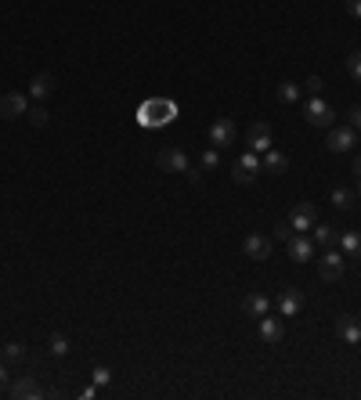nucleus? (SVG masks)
Segmentation results:
<instances>
[{
  "mask_svg": "<svg viewBox=\"0 0 361 400\" xmlns=\"http://www.w3.org/2000/svg\"><path fill=\"white\" fill-rule=\"evenodd\" d=\"M303 116H307L311 126H332V119H336V112H332L329 102H322V97H311L307 105H303Z\"/></svg>",
  "mask_w": 361,
  "mask_h": 400,
  "instance_id": "39448f33",
  "label": "nucleus"
},
{
  "mask_svg": "<svg viewBox=\"0 0 361 400\" xmlns=\"http://www.w3.org/2000/svg\"><path fill=\"white\" fill-rule=\"evenodd\" d=\"M354 202H358V195L351 188H336V191H332V206H336V209H351Z\"/></svg>",
  "mask_w": 361,
  "mask_h": 400,
  "instance_id": "5701e85b",
  "label": "nucleus"
},
{
  "mask_svg": "<svg viewBox=\"0 0 361 400\" xmlns=\"http://www.w3.org/2000/svg\"><path fill=\"white\" fill-rule=\"evenodd\" d=\"M260 339L268 342V346L282 342V339H286V325H282V318H271V314H264V318H260Z\"/></svg>",
  "mask_w": 361,
  "mask_h": 400,
  "instance_id": "f8f14e48",
  "label": "nucleus"
},
{
  "mask_svg": "<svg viewBox=\"0 0 361 400\" xmlns=\"http://www.w3.org/2000/svg\"><path fill=\"white\" fill-rule=\"evenodd\" d=\"M108 382H113V371H108L105 364H98V368H94V386H98V390H105Z\"/></svg>",
  "mask_w": 361,
  "mask_h": 400,
  "instance_id": "bb28decb",
  "label": "nucleus"
},
{
  "mask_svg": "<svg viewBox=\"0 0 361 400\" xmlns=\"http://www.w3.org/2000/svg\"><path fill=\"white\" fill-rule=\"evenodd\" d=\"M336 336H340L343 342H351V346H358V342H361V321L347 314V318L336 321Z\"/></svg>",
  "mask_w": 361,
  "mask_h": 400,
  "instance_id": "dca6fc26",
  "label": "nucleus"
},
{
  "mask_svg": "<svg viewBox=\"0 0 361 400\" xmlns=\"http://www.w3.org/2000/svg\"><path fill=\"white\" fill-rule=\"evenodd\" d=\"M354 141H358V130H354V126H336V130H332L329 134V141H325V145H329V152H351L354 148Z\"/></svg>",
  "mask_w": 361,
  "mask_h": 400,
  "instance_id": "9b49d317",
  "label": "nucleus"
},
{
  "mask_svg": "<svg viewBox=\"0 0 361 400\" xmlns=\"http://www.w3.org/2000/svg\"><path fill=\"white\" fill-rule=\"evenodd\" d=\"M4 390H8V364L0 361V393H4Z\"/></svg>",
  "mask_w": 361,
  "mask_h": 400,
  "instance_id": "f704fd0d",
  "label": "nucleus"
},
{
  "mask_svg": "<svg viewBox=\"0 0 361 400\" xmlns=\"http://www.w3.org/2000/svg\"><path fill=\"white\" fill-rule=\"evenodd\" d=\"M185 177H188L191 184H199V180H202V169H191V166H188V169H185Z\"/></svg>",
  "mask_w": 361,
  "mask_h": 400,
  "instance_id": "72a5a7b5",
  "label": "nucleus"
},
{
  "mask_svg": "<svg viewBox=\"0 0 361 400\" xmlns=\"http://www.w3.org/2000/svg\"><path fill=\"white\" fill-rule=\"evenodd\" d=\"M279 102H282V105H296V102H300V87H296L293 80L279 83Z\"/></svg>",
  "mask_w": 361,
  "mask_h": 400,
  "instance_id": "4be33fe9",
  "label": "nucleus"
},
{
  "mask_svg": "<svg viewBox=\"0 0 361 400\" xmlns=\"http://www.w3.org/2000/svg\"><path fill=\"white\" fill-rule=\"evenodd\" d=\"M246 148L257 152V155L268 152L271 148V126L268 123H253V126H249V130H246Z\"/></svg>",
  "mask_w": 361,
  "mask_h": 400,
  "instance_id": "0eeeda50",
  "label": "nucleus"
},
{
  "mask_svg": "<svg viewBox=\"0 0 361 400\" xmlns=\"http://www.w3.org/2000/svg\"><path fill=\"white\" fill-rule=\"evenodd\" d=\"M0 361H4V364H22L25 361V346H22V342H8V346L0 350Z\"/></svg>",
  "mask_w": 361,
  "mask_h": 400,
  "instance_id": "412c9836",
  "label": "nucleus"
},
{
  "mask_svg": "<svg viewBox=\"0 0 361 400\" xmlns=\"http://www.w3.org/2000/svg\"><path fill=\"white\" fill-rule=\"evenodd\" d=\"M25 112H30V102H25V94L8 91L4 97H0V116H4V119H19V116H25Z\"/></svg>",
  "mask_w": 361,
  "mask_h": 400,
  "instance_id": "1a4fd4ad",
  "label": "nucleus"
},
{
  "mask_svg": "<svg viewBox=\"0 0 361 400\" xmlns=\"http://www.w3.org/2000/svg\"><path fill=\"white\" fill-rule=\"evenodd\" d=\"M51 353H54V357H65V353H69V339H65L62 332L51 336Z\"/></svg>",
  "mask_w": 361,
  "mask_h": 400,
  "instance_id": "a878e982",
  "label": "nucleus"
},
{
  "mask_svg": "<svg viewBox=\"0 0 361 400\" xmlns=\"http://www.w3.org/2000/svg\"><path fill=\"white\" fill-rule=\"evenodd\" d=\"M340 249H343V256L361 260V231H343L340 235Z\"/></svg>",
  "mask_w": 361,
  "mask_h": 400,
  "instance_id": "aec40b11",
  "label": "nucleus"
},
{
  "mask_svg": "<svg viewBox=\"0 0 361 400\" xmlns=\"http://www.w3.org/2000/svg\"><path fill=\"white\" fill-rule=\"evenodd\" d=\"M242 310L249 314V318H264V314H271V299L264 296V292H249L242 299Z\"/></svg>",
  "mask_w": 361,
  "mask_h": 400,
  "instance_id": "f3484780",
  "label": "nucleus"
},
{
  "mask_svg": "<svg viewBox=\"0 0 361 400\" xmlns=\"http://www.w3.org/2000/svg\"><path fill=\"white\" fill-rule=\"evenodd\" d=\"M307 94H311V97H322V80H318V76L307 80Z\"/></svg>",
  "mask_w": 361,
  "mask_h": 400,
  "instance_id": "2f4dec72",
  "label": "nucleus"
},
{
  "mask_svg": "<svg viewBox=\"0 0 361 400\" xmlns=\"http://www.w3.org/2000/svg\"><path fill=\"white\" fill-rule=\"evenodd\" d=\"M318 274L325 281H340L343 278V252H325L322 260H318Z\"/></svg>",
  "mask_w": 361,
  "mask_h": 400,
  "instance_id": "ddd939ff",
  "label": "nucleus"
},
{
  "mask_svg": "<svg viewBox=\"0 0 361 400\" xmlns=\"http://www.w3.org/2000/svg\"><path fill=\"white\" fill-rule=\"evenodd\" d=\"M354 195H358V202H361V180H358V191H354Z\"/></svg>",
  "mask_w": 361,
  "mask_h": 400,
  "instance_id": "4c0bfd02",
  "label": "nucleus"
},
{
  "mask_svg": "<svg viewBox=\"0 0 361 400\" xmlns=\"http://www.w3.org/2000/svg\"><path fill=\"white\" fill-rule=\"evenodd\" d=\"M286 249H289V260L307 263L311 256H314V242H311V238H303V235H293V238L286 242Z\"/></svg>",
  "mask_w": 361,
  "mask_h": 400,
  "instance_id": "4468645a",
  "label": "nucleus"
},
{
  "mask_svg": "<svg viewBox=\"0 0 361 400\" xmlns=\"http://www.w3.org/2000/svg\"><path fill=\"white\" fill-rule=\"evenodd\" d=\"M25 119H30L33 126H47V119H51V112L36 105V108H30V112H25Z\"/></svg>",
  "mask_w": 361,
  "mask_h": 400,
  "instance_id": "393cba45",
  "label": "nucleus"
},
{
  "mask_svg": "<svg viewBox=\"0 0 361 400\" xmlns=\"http://www.w3.org/2000/svg\"><path fill=\"white\" fill-rule=\"evenodd\" d=\"M80 397H83V400H94V397H98V386H87V390H83Z\"/></svg>",
  "mask_w": 361,
  "mask_h": 400,
  "instance_id": "c9c22d12",
  "label": "nucleus"
},
{
  "mask_svg": "<svg viewBox=\"0 0 361 400\" xmlns=\"http://www.w3.org/2000/svg\"><path fill=\"white\" fill-rule=\"evenodd\" d=\"M174 116H177V105L170 97H152V102L137 108V123L141 126H166V123H174Z\"/></svg>",
  "mask_w": 361,
  "mask_h": 400,
  "instance_id": "f257e3e1",
  "label": "nucleus"
},
{
  "mask_svg": "<svg viewBox=\"0 0 361 400\" xmlns=\"http://www.w3.org/2000/svg\"><path fill=\"white\" fill-rule=\"evenodd\" d=\"M311 231H314V242H318V246H332V242H336V231H332L329 224H314Z\"/></svg>",
  "mask_w": 361,
  "mask_h": 400,
  "instance_id": "b1692460",
  "label": "nucleus"
},
{
  "mask_svg": "<svg viewBox=\"0 0 361 400\" xmlns=\"http://www.w3.org/2000/svg\"><path fill=\"white\" fill-rule=\"evenodd\" d=\"M271 235H275V242H289L296 231H293V224L286 220V224H275V231H271Z\"/></svg>",
  "mask_w": 361,
  "mask_h": 400,
  "instance_id": "cd10ccee",
  "label": "nucleus"
},
{
  "mask_svg": "<svg viewBox=\"0 0 361 400\" xmlns=\"http://www.w3.org/2000/svg\"><path fill=\"white\" fill-rule=\"evenodd\" d=\"M217 166H220V155H217V148H206V152H202V169L210 174V169H217Z\"/></svg>",
  "mask_w": 361,
  "mask_h": 400,
  "instance_id": "c85d7f7f",
  "label": "nucleus"
},
{
  "mask_svg": "<svg viewBox=\"0 0 361 400\" xmlns=\"http://www.w3.org/2000/svg\"><path fill=\"white\" fill-rule=\"evenodd\" d=\"M51 91H54V76H51V73H40V76H33V83H30V94L36 97V102H44V97H51Z\"/></svg>",
  "mask_w": 361,
  "mask_h": 400,
  "instance_id": "6ab92c4d",
  "label": "nucleus"
},
{
  "mask_svg": "<svg viewBox=\"0 0 361 400\" xmlns=\"http://www.w3.org/2000/svg\"><path fill=\"white\" fill-rule=\"evenodd\" d=\"M8 397L11 400H40L44 397V386H40L33 375H22V379H15L8 386Z\"/></svg>",
  "mask_w": 361,
  "mask_h": 400,
  "instance_id": "423d86ee",
  "label": "nucleus"
},
{
  "mask_svg": "<svg viewBox=\"0 0 361 400\" xmlns=\"http://www.w3.org/2000/svg\"><path fill=\"white\" fill-rule=\"evenodd\" d=\"M257 174H264V166H260V155L257 152H239V159H235V166H231V177H235V184H253L257 180Z\"/></svg>",
  "mask_w": 361,
  "mask_h": 400,
  "instance_id": "f03ea898",
  "label": "nucleus"
},
{
  "mask_svg": "<svg viewBox=\"0 0 361 400\" xmlns=\"http://www.w3.org/2000/svg\"><path fill=\"white\" fill-rule=\"evenodd\" d=\"M289 224H293V231H296V235L311 231V227L318 224V206H314V202H296L293 213H289Z\"/></svg>",
  "mask_w": 361,
  "mask_h": 400,
  "instance_id": "20e7f679",
  "label": "nucleus"
},
{
  "mask_svg": "<svg viewBox=\"0 0 361 400\" xmlns=\"http://www.w3.org/2000/svg\"><path fill=\"white\" fill-rule=\"evenodd\" d=\"M354 177L361 180V155H354Z\"/></svg>",
  "mask_w": 361,
  "mask_h": 400,
  "instance_id": "e433bc0d",
  "label": "nucleus"
},
{
  "mask_svg": "<svg viewBox=\"0 0 361 400\" xmlns=\"http://www.w3.org/2000/svg\"><path fill=\"white\" fill-rule=\"evenodd\" d=\"M260 166H264V169H268V174H286V169H289V159H286V155H282V152H275V148H268V152H264V155H260Z\"/></svg>",
  "mask_w": 361,
  "mask_h": 400,
  "instance_id": "a211bd4d",
  "label": "nucleus"
},
{
  "mask_svg": "<svg viewBox=\"0 0 361 400\" xmlns=\"http://www.w3.org/2000/svg\"><path fill=\"white\" fill-rule=\"evenodd\" d=\"M343 8H347V15L361 19V0H343Z\"/></svg>",
  "mask_w": 361,
  "mask_h": 400,
  "instance_id": "473e14b6",
  "label": "nucleus"
},
{
  "mask_svg": "<svg viewBox=\"0 0 361 400\" xmlns=\"http://www.w3.org/2000/svg\"><path fill=\"white\" fill-rule=\"evenodd\" d=\"M347 119H351V123H347V126H354V130L361 134V105H354L351 112H347Z\"/></svg>",
  "mask_w": 361,
  "mask_h": 400,
  "instance_id": "7c9ffc66",
  "label": "nucleus"
},
{
  "mask_svg": "<svg viewBox=\"0 0 361 400\" xmlns=\"http://www.w3.org/2000/svg\"><path fill=\"white\" fill-rule=\"evenodd\" d=\"M235 141H239V126H235L228 116H220L210 123V145L213 148H231Z\"/></svg>",
  "mask_w": 361,
  "mask_h": 400,
  "instance_id": "7ed1b4c3",
  "label": "nucleus"
},
{
  "mask_svg": "<svg viewBox=\"0 0 361 400\" xmlns=\"http://www.w3.org/2000/svg\"><path fill=\"white\" fill-rule=\"evenodd\" d=\"M246 256H249V260H271V249H275V242L268 238V235H246Z\"/></svg>",
  "mask_w": 361,
  "mask_h": 400,
  "instance_id": "9d476101",
  "label": "nucleus"
},
{
  "mask_svg": "<svg viewBox=\"0 0 361 400\" xmlns=\"http://www.w3.org/2000/svg\"><path fill=\"white\" fill-rule=\"evenodd\" d=\"M347 73H351L354 80H361V51H354L351 58H347Z\"/></svg>",
  "mask_w": 361,
  "mask_h": 400,
  "instance_id": "c756f323",
  "label": "nucleus"
},
{
  "mask_svg": "<svg viewBox=\"0 0 361 400\" xmlns=\"http://www.w3.org/2000/svg\"><path fill=\"white\" fill-rule=\"evenodd\" d=\"M300 307H303V292L300 289H282V296H279V314L282 318H296Z\"/></svg>",
  "mask_w": 361,
  "mask_h": 400,
  "instance_id": "2eb2a0df",
  "label": "nucleus"
},
{
  "mask_svg": "<svg viewBox=\"0 0 361 400\" xmlns=\"http://www.w3.org/2000/svg\"><path fill=\"white\" fill-rule=\"evenodd\" d=\"M156 163H159V169H166V174H185V169H188V155L170 145V148H163L156 155Z\"/></svg>",
  "mask_w": 361,
  "mask_h": 400,
  "instance_id": "6e6552de",
  "label": "nucleus"
}]
</instances>
